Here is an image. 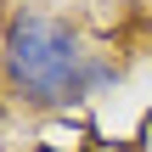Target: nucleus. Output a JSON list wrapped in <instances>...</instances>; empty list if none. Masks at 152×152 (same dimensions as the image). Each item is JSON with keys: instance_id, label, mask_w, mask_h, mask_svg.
Masks as SVG:
<instances>
[{"instance_id": "nucleus-1", "label": "nucleus", "mask_w": 152, "mask_h": 152, "mask_svg": "<svg viewBox=\"0 0 152 152\" xmlns=\"http://www.w3.org/2000/svg\"><path fill=\"white\" fill-rule=\"evenodd\" d=\"M0 85L34 113H68L118 85V62L85 39L79 23L45 6H11L0 23Z\"/></svg>"}]
</instances>
